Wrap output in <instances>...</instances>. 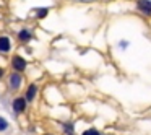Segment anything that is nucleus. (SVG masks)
<instances>
[{"label":"nucleus","instance_id":"obj_1","mask_svg":"<svg viewBox=\"0 0 151 135\" xmlns=\"http://www.w3.org/2000/svg\"><path fill=\"white\" fill-rule=\"evenodd\" d=\"M12 65H13V69H15V72H23L24 69H26V60L23 59V57H20V56H15L13 59H12Z\"/></svg>","mask_w":151,"mask_h":135},{"label":"nucleus","instance_id":"obj_2","mask_svg":"<svg viewBox=\"0 0 151 135\" xmlns=\"http://www.w3.org/2000/svg\"><path fill=\"white\" fill-rule=\"evenodd\" d=\"M137 7H138V10H140L141 13L151 17V2H150V0H138Z\"/></svg>","mask_w":151,"mask_h":135},{"label":"nucleus","instance_id":"obj_3","mask_svg":"<svg viewBox=\"0 0 151 135\" xmlns=\"http://www.w3.org/2000/svg\"><path fill=\"white\" fill-rule=\"evenodd\" d=\"M24 109H26V99H24V98H17V99H13V111L17 112V114L23 112Z\"/></svg>","mask_w":151,"mask_h":135},{"label":"nucleus","instance_id":"obj_4","mask_svg":"<svg viewBox=\"0 0 151 135\" xmlns=\"http://www.w3.org/2000/svg\"><path fill=\"white\" fill-rule=\"evenodd\" d=\"M10 86L12 90H18L21 86V75L18 72H13L10 75Z\"/></svg>","mask_w":151,"mask_h":135},{"label":"nucleus","instance_id":"obj_5","mask_svg":"<svg viewBox=\"0 0 151 135\" xmlns=\"http://www.w3.org/2000/svg\"><path fill=\"white\" fill-rule=\"evenodd\" d=\"M12 49V43L7 36H2L0 38V52H8Z\"/></svg>","mask_w":151,"mask_h":135},{"label":"nucleus","instance_id":"obj_6","mask_svg":"<svg viewBox=\"0 0 151 135\" xmlns=\"http://www.w3.org/2000/svg\"><path fill=\"white\" fill-rule=\"evenodd\" d=\"M36 91H37V86L36 85H29V88H28V91H26V101H33L34 99V96H36Z\"/></svg>","mask_w":151,"mask_h":135},{"label":"nucleus","instance_id":"obj_7","mask_svg":"<svg viewBox=\"0 0 151 135\" xmlns=\"http://www.w3.org/2000/svg\"><path fill=\"white\" fill-rule=\"evenodd\" d=\"M18 38H20L21 41H29L31 39V31L29 30H21L20 33H18Z\"/></svg>","mask_w":151,"mask_h":135},{"label":"nucleus","instance_id":"obj_8","mask_svg":"<svg viewBox=\"0 0 151 135\" xmlns=\"http://www.w3.org/2000/svg\"><path fill=\"white\" fill-rule=\"evenodd\" d=\"M63 130H65V134H67V135H73V134H75L73 124H65V125H63Z\"/></svg>","mask_w":151,"mask_h":135},{"label":"nucleus","instance_id":"obj_9","mask_svg":"<svg viewBox=\"0 0 151 135\" xmlns=\"http://www.w3.org/2000/svg\"><path fill=\"white\" fill-rule=\"evenodd\" d=\"M49 13V8H37V18H44Z\"/></svg>","mask_w":151,"mask_h":135},{"label":"nucleus","instance_id":"obj_10","mask_svg":"<svg viewBox=\"0 0 151 135\" xmlns=\"http://www.w3.org/2000/svg\"><path fill=\"white\" fill-rule=\"evenodd\" d=\"M81 135H101V134H99V130H96V129H86Z\"/></svg>","mask_w":151,"mask_h":135},{"label":"nucleus","instance_id":"obj_11","mask_svg":"<svg viewBox=\"0 0 151 135\" xmlns=\"http://www.w3.org/2000/svg\"><path fill=\"white\" fill-rule=\"evenodd\" d=\"M7 127H8V122L5 121L4 117H0V132H4V130H7Z\"/></svg>","mask_w":151,"mask_h":135},{"label":"nucleus","instance_id":"obj_12","mask_svg":"<svg viewBox=\"0 0 151 135\" xmlns=\"http://www.w3.org/2000/svg\"><path fill=\"white\" fill-rule=\"evenodd\" d=\"M128 46V43H125V41H124V43H120V47H127Z\"/></svg>","mask_w":151,"mask_h":135},{"label":"nucleus","instance_id":"obj_13","mask_svg":"<svg viewBox=\"0 0 151 135\" xmlns=\"http://www.w3.org/2000/svg\"><path fill=\"white\" fill-rule=\"evenodd\" d=\"M4 73H5V70H4V69H0V78H2V75H4Z\"/></svg>","mask_w":151,"mask_h":135},{"label":"nucleus","instance_id":"obj_14","mask_svg":"<svg viewBox=\"0 0 151 135\" xmlns=\"http://www.w3.org/2000/svg\"><path fill=\"white\" fill-rule=\"evenodd\" d=\"M44 135H52V134H44Z\"/></svg>","mask_w":151,"mask_h":135}]
</instances>
